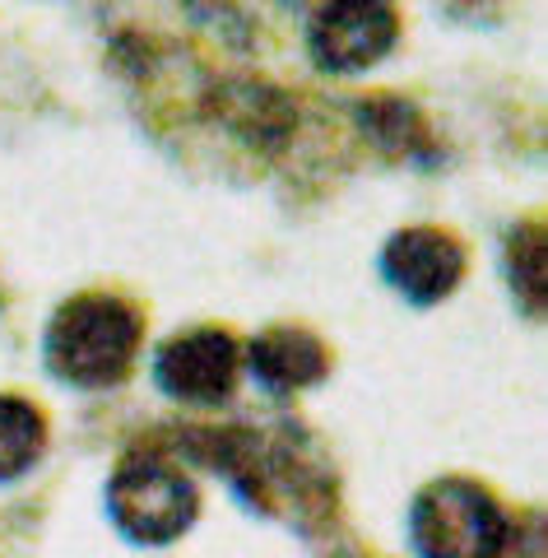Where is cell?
I'll list each match as a JSON object with an SVG mask.
<instances>
[{"label":"cell","mask_w":548,"mask_h":558,"mask_svg":"<svg viewBox=\"0 0 548 558\" xmlns=\"http://www.w3.org/2000/svg\"><path fill=\"white\" fill-rule=\"evenodd\" d=\"M139 340H145L139 307L117 299V293H80V299L57 307L42 336V354L65 387L102 391L131 373Z\"/></svg>","instance_id":"1"},{"label":"cell","mask_w":548,"mask_h":558,"mask_svg":"<svg viewBox=\"0 0 548 558\" xmlns=\"http://www.w3.org/2000/svg\"><path fill=\"white\" fill-rule=\"evenodd\" d=\"M414 549L423 558H502L511 545L507 512L474 480H437L414 502Z\"/></svg>","instance_id":"2"},{"label":"cell","mask_w":548,"mask_h":558,"mask_svg":"<svg viewBox=\"0 0 548 558\" xmlns=\"http://www.w3.org/2000/svg\"><path fill=\"white\" fill-rule=\"evenodd\" d=\"M112 517L139 545H168L196 521L200 494L191 475L176 461L158 457V451H135L117 465V475L108 484Z\"/></svg>","instance_id":"3"},{"label":"cell","mask_w":548,"mask_h":558,"mask_svg":"<svg viewBox=\"0 0 548 558\" xmlns=\"http://www.w3.org/2000/svg\"><path fill=\"white\" fill-rule=\"evenodd\" d=\"M400 43L395 0H316L307 20V57L321 75H367Z\"/></svg>","instance_id":"4"},{"label":"cell","mask_w":548,"mask_h":558,"mask_svg":"<svg viewBox=\"0 0 548 558\" xmlns=\"http://www.w3.org/2000/svg\"><path fill=\"white\" fill-rule=\"evenodd\" d=\"M238 373H242V349L219 326L182 330L154 354L158 391L182 400V405H223L238 391Z\"/></svg>","instance_id":"5"},{"label":"cell","mask_w":548,"mask_h":558,"mask_svg":"<svg viewBox=\"0 0 548 558\" xmlns=\"http://www.w3.org/2000/svg\"><path fill=\"white\" fill-rule=\"evenodd\" d=\"M381 275L414 307H433L451 299L465 279V247L441 229H400L381 247Z\"/></svg>","instance_id":"6"},{"label":"cell","mask_w":548,"mask_h":558,"mask_svg":"<svg viewBox=\"0 0 548 558\" xmlns=\"http://www.w3.org/2000/svg\"><path fill=\"white\" fill-rule=\"evenodd\" d=\"M246 368H252L256 387L270 391V396H293V391H307L316 387L326 373H330V354L326 344L312 336V330H297V326H275L265 336L252 340L246 349Z\"/></svg>","instance_id":"7"},{"label":"cell","mask_w":548,"mask_h":558,"mask_svg":"<svg viewBox=\"0 0 548 558\" xmlns=\"http://www.w3.org/2000/svg\"><path fill=\"white\" fill-rule=\"evenodd\" d=\"M353 112H358V131L373 140L381 154H391V159H414V163H437L441 149H437V140L428 131V121H423V112L410 98L373 94V98H363Z\"/></svg>","instance_id":"8"},{"label":"cell","mask_w":548,"mask_h":558,"mask_svg":"<svg viewBox=\"0 0 548 558\" xmlns=\"http://www.w3.org/2000/svg\"><path fill=\"white\" fill-rule=\"evenodd\" d=\"M215 112L219 121L233 135L252 140V145H275V140L289 135V102L279 98L275 89H265V84H223V89L215 94Z\"/></svg>","instance_id":"9"},{"label":"cell","mask_w":548,"mask_h":558,"mask_svg":"<svg viewBox=\"0 0 548 558\" xmlns=\"http://www.w3.org/2000/svg\"><path fill=\"white\" fill-rule=\"evenodd\" d=\"M47 447V418L24 396H0V480H20Z\"/></svg>","instance_id":"10"},{"label":"cell","mask_w":548,"mask_h":558,"mask_svg":"<svg viewBox=\"0 0 548 558\" xmlns=\"http://www.w3.org/2000/svg\"><path fill=\"white\" fill-rule=\"evenodd\" d=\"M507 275L516 289L521 307H529V317L544 312V229L539 223H516L507 238Z\"/></svg>","instance_id":"11"}]
</instances>
